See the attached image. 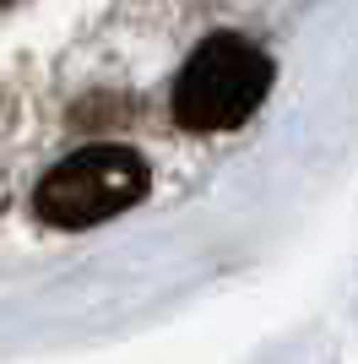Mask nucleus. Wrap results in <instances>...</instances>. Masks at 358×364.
Returning <instances> with one entry per match:
<instances>
[{
	"label": "nucleus",
	"mask_w": 358,
	"mask_h": 364,
	"mask_svg": "<svg viewBox=\"0 0 358 364\" xmlns=\"http://www.w3.org/2000/svg\"><path fill=\"white\" fill-rule=\"evenodd\" d=\"M271 87V60L250 38L217 33L174 76V120L190 131H234L261 109Z\"/></svg>",
	"instance_id": "f257e3e1"
},
{
	"label": "nucleus",
	"mask_w": 358,
	"mask_h": 364,
	"mask_svg": "<svg viewBox=\"0 0 358 364\" xmlns=\"http://www.w3.org/2000/svg\"><path fill=\"white\" fill-rule=\"evenodd\" d=\"M141 191H147V164L131 147H82L38 180L33 207L49 228H92L136 207Z\"/></svg>",
	"instance_id": "f03ea898"
},
{
	"label": "nucleus",
	"mask_w": 358,
	"mask_h": 364,
	"mask_svg": "<svg viewBox=\"0 0 358 364\" xmlns=\"http://www.w3.org/2000/svg\"><path fill=\"white\" fill-rule=\"evenodd\" d=\"M0 6H11V0H0Z\"/></svg>",
	"instance_id": "7ed1b4c3"
}]
</instances>
